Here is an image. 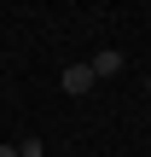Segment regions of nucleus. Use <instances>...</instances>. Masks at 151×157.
Returning a JSON list of instances; mask_svg holds the SVG:
<instances>
[{"label": "nucleus", "mask_w": 151, "mask_h": 157, "mask_svg": "<svg viewBox=\"0 0 151 157\" xmlns=\"http://www.w3.org/2000/svg\"><path fill=\"white\" fill-rule=\"evenodd\" d=\"M87 70H93V82L122 76V52H116V47H105V52H93V58H87Z\"/></svg>", "instance_id": "f257e3e1"}, {"label": "nucleus", "mask_w": 151, "mask_h": 157, "mask_svg": "<svg viewBox=\"0 0 151 157\" xmlns=\"http://www.w3.org/2000/svg\"><path fill=\"white\" fill-rule=\"evenodd\" d=\"M87 87H93V70H87V64H64V93H70V99H81Z\"/></svg>", "instance_id": "f03ea898"}, {"label": "nucleus", "mask_w": 151, "mask_h": 157, "mask_svg": "<svg viewBox=\"0 0 151 157\" xmlns=\"http://www.w3.org/2000/svg\"><path fill=\"white\" fill-rule=\"evenodd\" d=\"M145 93H151V76H145Z\"/></svg>", "instance_id": "39448f33"}, {"label": "nucleus", "mask_w": 151, "mask_h": 157, "mask_svg": "<svg viewBox=\"0 0 151 157\" xmlns=\"http://www.w3.org/2000/svg\"><path fill=\"white\" fill-rule=\"evenodd\" d=\"M17 157H47V146H41V140H35V134H29V140H23V146H17Z\"/></svg>", "instance_id": "7ed1b4c3"}, {"label": "nucleus", "mask_w": 151, "mask_h": 157, "mask_svg": "<svg viewBox=\"0 0 151 157\" xmlns=\"http://www.w3.org/2000/svg\"><path fill=\"white\" fill-rule=\"evenodd\" d=\"M0 157H17V146H6V140H0Z\"/></svg>", "instance_id": "20e7f679"}]
</instances>
